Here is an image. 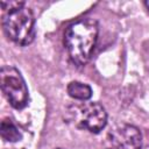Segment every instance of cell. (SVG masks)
<instances>
[{"label": "cell", "instance_id": "5", "mask_svg": "<svg viewBox=\"0 0 149 149\" xmlns=\"http://www.w3.org/2000/svg\"><path fill=\"white\" fill-rule=\"evenodd\" d=\"M108 139L114 149H141L142 148V134L140 129L133 125H119L114 127Z\"/></svg>", "mask_w": 149, "mask_h": 149}, {"label": "cell", "instance_id": "2", "mask_svg": "<svg viewBox=\"0 0 149 149\" xmlns=\"http://www.w3.org/2000/svg\"><path fill=\"white\" fill-rule=\"evenodd\" d=\"M35 21L33 12L27 7L6 12L2 17V28L9 40L20 45H28L35 37Z\"/></svg>", "mask_w": 149, "mask_h": 149}, {"label": "cell", "instance_id": "9", "mask_svg": "<svg viewBox=\"0 0 149 149\" xmlns=\"http://www.w3.org/2000/svg\"><path fill=\"white\" fill-rule=\"evenodd\" d=\"M144 5H146V6H147V8L149 9V1H146V2H144Z\"/></svg>", "mask_w": 149, "mask_h": 149}, {"label": "cell", "instance_id": "10", "mask_svg": "<svg viewBox=\"0 0 149 149\" xmlns=\"http://www.w3.org/2000/svg\"><path fill=\"white\" fill-rule=\"evenodd\" d=\"M58 149H62V148H58Z\"/></svg>", "mask_w": 149, "mask_h": 149}, {"label": "cell", "instance_id": "8", "mask_svg": "<svg viewBox=\"0 0 149 149\" xmlns=\"http://www.w3.org/2000/svg\"><path fill=\"white\" fill-rule=\"evenodd\" d=\"M1 7L5 12H9V10H15L21 7H24V2L23 1H1Z\"/></svg>", "mask_w": 149, "mask_h": 149}, {"label": "cell", "instance_id": "3", "mask_svg": "<svg viewBox=\"0 0 149 149\" xmlns=\"http://www.w3.org/2000/svg\"><path fill=\"white\" fill-rule=\"evenodd\" d=\"M68 119L77 128L99 133L107 123V113L98 102H81L68 108Z\"/></svg>", "mask_w": 149, "mask_h": 149}, {"label": "cell", "instance_id": "7", "mask_svg": "<svg viewBox=\"0 0 149 149\" xmlns=\"http://www.w3.org/2000/svg\"><path fill=\"white\" fill-rule=\"evenodd\" d=\"M0 135L7 142H17L22 139V134L10 119H3L1 121Z\"/></svg>", "mask_w": 149, "mask_h": 149}, {"label": "cell", "instance_id": "6", "mask_svg": "<svg viewBox=\"0 0 149 149\" xmlns=\"http://www.w3.org/2000/svg\"><path fill=\"white\" fill-rule=\"evenodd\" d=\"M68 93L71 98L76 100H87L92 95V90L87 84L81 81H71L68 85Z\"/></svg>", "mask_w": 149, "mask_h": 149}, {"label": "cell", "instance_id": "4", "mask_svg": "<svg viewBox=\"0 0 149 149\" xmlns=\"http://www.w3.org/2000/svg\"><path fill=\"white\" fill-rule=\"evenodd\" d=\"M1 90L8 102L17 109H21L28 104V87L20 71L14 66H2L0 71Z\"/></svg>", "mask_w": 149, "mask_h": 149}, {"label": "cell", "instance_id": "1", "mask_svg": "<svg viewBox=\"0 0 149 149\" xmlns=\"http://www.w3.org/2000/svg\"><path fill=\"white\" fill-rule=\"evenodd\" d=\"M98 23L86 17L71 23L64 34V44L71 61L81 66L86 64L93 52L98 38Z\"/></svg>", "mask_w": 149, "mask_h": 149}]
</instances>
